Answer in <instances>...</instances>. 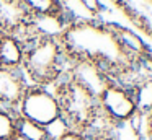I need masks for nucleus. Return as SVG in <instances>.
I'll use <instances>...</instances> for the list:
<instances>
[{
    "mask_svg": "<svg viewBox=\"0 0 152 140\" xmlns=\"http://www.w3.org/2000/svg\"><path fill=\"white\" fill-rule=\"evenodd\" d=\"M67 60H87L98 65L115 81L123 72L141 62H132L116 42L108 23L96 20L72 21L59 34Z\"/></svg>",
    "mask_w": 152,
    "mask_h": 140,
    "instance_id": "1",
    "label": "nucleus"
},
{
    "mask_svg": "<svg viewBox=\"0 0 152 140\" xmlns=\"http://www.w3.org/2000/svg\"><path fill=\"white\" fill-rule=\"evenodd\" d=\"M25 44L23 70L30 85L53 86L67 70V60L59 39L53 36H31Z\"/></svg>",
    "mask_w": 152,
    "mask_h": 140,
    "instance_id": "2",
    "label": "nucleus"
},
{
    "mask_svg": "<svg viewBox=\"0 0 152 140\" xmlns=\"http://www.w3.org/2000/svg\"><path fill=\"white\" fill-rule=\"evenodd\" d=\"M53 93L59 104V124L64 129L83 133L100 112L98 98L66 73L53 85Z\"/></svg>",
    "mask_w": 152,
    "mask_h": 140,
    "instance_id": "3",
    "label": "nucleus"
},
{
    "mask_svg": "<svg viewBox=\"0 0 152 140\" xmlns=\"http://www.w3.org/2000/svg\"><path fill=\"white\" fill-rule=\"evenodd\" d=\"M17 112L48 129L61 120L59 104L54 93L49 88L38 85H28Z\"/></svg>",
    "mask_w": 152,
    "mask_h": 140,
    "instance_id": "4",
    "label": "nucleus"
},
{
    "mask_svg": "<svg viewBox=\"0 0 152 140\" xmlns=\"http://www.w3.org/2000/svg\"><path fill=\"white\" fill-rule=\"evenodd\" d=\"M98 107L115 124L128 122L137 112L132 91L115 81L108 83L105 90L98 94Z\"/></svg>",
    "mask_w": 152,
    "mask_h": 140,
    "instance_id": "5",
    "label": "nucleus"
},
{
    "mask_svg": "<svg viewBox=\"0 0 152 140\" xmlns=\"http://www.w3.org/2000/svg\"><path fill=\"white\" fill-rule=\"evenodd\" d=\"M31 13L21 0H0V33L13 34L23 41L28 34Z\"/></svg>",
    "mask_w": 152,
    "mask_h": 140,
    "instance_id": "6",
    "label": "nucleus"
},
{
    "mask_svg": "<svg viewBox=\"0 0 152 140\" xmlns=\"http://www.w3.org/2000/svg\"><path fill=\"white\" fill-rule=\"evenodd\" d=\"M28 85L21 68L0 67V107L17 112Z\"/></svg>",
    "mask_w": 152,
    "mask_h": 140,
    "instance_id": "7",
    "label": "nucleus"
},
{
    "mask_svg": "<svg viewBox=\"0 0 152 140\" xmlns=\"http://www.w3.org/2000/svg\"><path fill=\"white\" fill-rule=\"evenodd\" d=\"M66 75L70 77L74 81L82 85L88 91H92L96 98L98 94L105 90L108 83H111L110 77L98 67V65L92 64L87 60H69Z\"/></svg>",
    "mask_w": 152,
    "mask_h": 140,
    "instance_id": "8",
    "label": "nucleus"
},
{
    "mask_svg": "<svg viewBox=\"0 0 152 140\" xmlns=\"http://www.w3.org/2000/svg\"><path fill=\"white\" fill-rule=\"evenodd\" d=\"M108 26L119 47L132 62H149L152 59L149 46L136 31L126 28V26L116 25V23H108Z\"/></svg>",
    "mask_w": 152,
    "mask_h": 140,
    "instance_id": "9",
    "label": "nucleus"
},
{
    "mask_svg": "<svg viewBox=\"0 0 152 140\" xmlns=\"http://www.w3.org/2000/svg\"><path fill=\"white\" fill-rule=\"evenodd\" d=\"M145 34L152 36V0H111Z\"/></svg>",
    "mask_w": 152,
    "mask_h": 140,
    "instance_id": "10",
    "label": "nucleus"
},
{
    "mask_svg": "<svg viewBox=\"0 0 152 140\" xmlns=\"http://www.w3.org/2000/svg\"><path fill=\"white\" fill-rule=\"evenodd\" d=\"M25 57V44L13 34L0 33V67L21 68Z\"/></svg>",
    "mask_w": 152,
    "mask_h": 140,
    "instance_id": "11",
    "label": "nucleus"
},
{
    "mask_svg": "<svg viewBox=\"0 0 152 140\" xmlns=\"http://www.w3.org/2000/svg\"><path fill=\"white\" fill-rule=\"evenodd\" d=\"M17 135L18 140H51L49 129L38 122L26 119L17 112Z\"/></svg>",
    "mask_w": 152,
    "mask_h": 140,
    "instance_id": "12",
    "label": "nucleus"
},
{
    "mask_svg": "<svg viewBox=\"0 0 152 140\" xmlns=\"http://www.w3.org/2000/svg\"><path fill=\"white\" fill-rule=\"evenodd\" d=\"M31 16H59L67 15L61 0H21Z\"/></svg>",
    "mask_w": 152,
    "mask_h": 140,
    "instance_id": "13",
    "label": "nucleus"
},
{
    "mask_svg": "<svg viewBox=\"0 0 152 140\" xmlns=\"http://www.w3.org/2000/svg\"><path fill=\"white\" fill-rule=\"evenodd\" d=\"M132 94H134V101L137 111L142 114H149L152 111V77L142 78L134 88H132Z\"/></svg>",
    "mask_w": 152,
    "mask_h": 140,
    "instance_id": "14",
    "label": "nucleus"
},
{
    "mask_svg": "<svg viewBox=\"0 0 152 140\" xmlns=\"http://www.w3.org/2000/svg\"><path fill=\"white\" fill-rule=\"evenodd\" d=\"M0 140H18L17 112L0 107Z\"/></svg>",
    "mask_w": 152,
    "mask_h": 140,
    "instance_id": "15",
    "label": "nucleus"
},
{
    "mask_svg": "<svg viewBox=\"0 0 152 140\" xmlns=\"http://www.w3.org/2000/svg\"><path fill=\"white\" fill-rule=\"evenodd\" d=\"M80 5L83 7V10H85L88 15H92L93 18H98L100 13L103 12V5L100 0H79Z\"/></svg>",
    "mask_w": 152,
    "mask_h": 140,
    "instance_id": "16",
    "label": "nucleus"
},
{
    "mask_svg": "<svg viewBox=\"0 0 152 140\" xmlns=\"http://www.w3.org/2000/svg\"><path fill=\"white\" fill-rule=\"evenodd\" d=\"M56 140H88V137H85L83 133L75 132V130H69V129H64L54 137Z\"/></svg>",
    "mask_w": 152,
    "mask_h": 140,
    "instance_id": "17",
    "label": "nucleus"
},
{
    "mask_svg": "<svg viewBox=\"0 0 152 140\" xmlns=\"http://www.w3.org/2000/svg\"><path fill=\"white\" fill-rule=\"evenodd\" d=\"M105 140H115V139H113V137H111V139H105Z\"/></svg>",
    "mask_w": 152,
    "mask_h": 140,
    "instance_id": "18",
    "label": "nucleus"
},
{
    "mask_svg": "<svg viewBox=\"0 0 152 140\" xmlns=\"http://www.w3.org/2000/svg\"><path fill=\"white\" fill-rule=\"evenodd\" d=\"M51 140H56V139H54V137H53V139H51Z\"/></svg>",
    "mask_w": 152,
    "mask_h": 140,
    "instance_id": "19",
    "label": "nucleus"
},
{
    "mask_svg": "<svg viewBox=\"0 0 152 140\" xmlns=\"http://www.w3.org/2000/svg\"><path fill=\"white\" fill-rule=\"evenodd\" d=\"M61 2H64V0H61Z\"/></svg>",
    "mask_w": 152,
    "mask_h": 140,
    "instance_id": "20",
    "label": "nucleus"
},
{
    "mask_svg": "<svg viewBox=\"0 0 152 140\" xmlns=\"http://www.w3.org/2000/svg\"><path fill=\"white\" fill-rule=\"evenodd\" d=\"M141 140H144V139H141Z\"/></svg>",
    "mask_w": 152,
    "mask_h": 140,
    "instance_id": "21",
    "label": "nucleus"
}]
</instances>
